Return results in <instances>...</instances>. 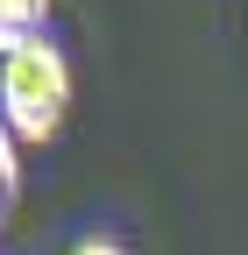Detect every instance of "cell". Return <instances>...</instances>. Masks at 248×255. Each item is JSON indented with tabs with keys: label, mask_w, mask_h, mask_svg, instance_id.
Listing matches in <instances>:
<instances>
[{
	"label": "cell",
	"mask_w": 248,
	"mask_h": 255,
	"mask_svg": "<svg viewBox=\"0 0 248 255\" xmlns=\"http://www.w3.org/2000/svg\"><path fill=\"white\" fill-rule=\"evenodd\" d=\"M64 114H71V64L50 36L14 50V57H0V121L14 128V142H28V149L57 142Z\"/></svg>",
	"instance_id": "cell-1"
},
{
	"label": "cell",
	"mask_w": 248,
	"mask_h": 255,
	"mask_svg": "<svg viewBox=\"0 0 248 255\" xmlns=\"http://www.w3.org/2000/svg\"><path fill=\"white\" fill-rule=\"evenodd\" d=\"M50 36V0H0V57Z\"/></svg>",
	"instance_id": "cell-2"
},
{
	"label": "cell",
	"mask_w": 248,
	"mask_h": 255,
	"mask_svg": "<svg viewBox=\"0 0 248 255\" xmlns=\"http://www.w3.org/2000/svg\"><path fill=\"white\" fill-rule=\"evenodd\" d=\"M14 199H21V142H14V128L0 121V227H7Z\"/></svg>",
	"instance_id": "cell-3"
},
{
	"label": "cell",
	"mask_w": 248,
	"mask_h": 255,
	"mask_svg": "<svg viewBox=\"0 0 248 255\" xmlns=\"http://www.w3.org/2000/svg\"><path fill=\"white\" fill-rule=\"evenodd\" d=\"M71 255H128V248H121V241H114V234H85V241H78V248H71Z\"/></svg>",
	"instance_id": "cell-4"
}]
</instances>
